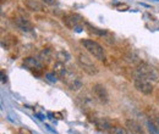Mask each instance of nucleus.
Segmentation results:
<instances>
[{"label": "nucleus", "mask_w": 159, "mask_h": 134, "mask_svg": "<svg viewBox=\"0 0 159 134\" xmlns=\"http://www.w3.org/2000/svg\"><path fill=\"white\" fill-rule=\"evenodd\" d=\"M81 44L87 50V53H89L94 58H97L99 61H105L107 60L105 51H104L103 46L100 45L99 43L92 40V39H82L81 40Z\"/></svg>", "instance_id": "obj_1"}, {"label": "nucleus", "mask_w": 159, "mask_h": 134, "mask_svg": "<svg viewBox=\"0 0 159 134\" xmlns=\"http://www.w3.org/2000/svg\"><path fill=\"white\" fill-rule=\"evenodd\" d=\"M77 62H79L80 67L88 75L91 76H94L98 73V67L97 65L92 61V58H89V56H87L86 54L81 53L77 55Z\"/></svg>", "instance_id": "obj_2"}, {"label": "nucleus", "mask_w": 159, "mask_h": 134, "mask_svg": "<svg viewBox=\"0 0 159 134\" xmlns=\"http://www.w3.org/2000/svg\"><path fill=\"white\" fill-rule=\"evenodd\" d=\"M134 78H144L148 80H157L158 76H157L154 68H152L147 65H141L134 71Z\"/></svg>", "instance_id": "obj_3"}, {"label": "nucleus", "mask_w": 159, "mask_h": 134, "mask_svg": "<svg viewBox=\"0 0 159 134\" xmlns=\"http://www.w3.org/2000/svg\"><path fill=\"white\" fill-rule=\"evenodd\" d=\"M134 85L139 93H142L144 95H149L153 93L152 80H148L144 78H134Z\"/></svg>", "instance_id": "obj_4"}, {"label": "nucleus", "mask_w": 159, "mask_h": 134, "mask_svg": "<svg viewBox=\"0 0 159 134\" xmlns=\"http://www.w3.org/2000/svg\"><path fill=\"white\" fill-rule=\"evenodd\" d=\"M64 82L69 87V89H71V90H79V89L82 88V85H83L82 79L76 73H74L71 71H69V73L64 78Z\"/></svg>", "instance_id": "obj_5"}, {"label": "nucleus", "mask_w": 159, "mask_h": 134, "mask_svg": "<svg viewBox=\"0 0 159 134\" xmlns=\"http://www.w3.org/2000/svg\"><path fill=\"white\" fill-rule=\"evenodd\" d=\"M92 92H93V94H94V97L97 99V100H99L100 102H103V104H107L108 101H109V94H108V90H107V88L103 85V84H94L93 87H92Z\"/></svg>", "instance_id": "obj_6"}, {"label": "nucleus", "mask_w": 159, "mask_h": 134, "mask_svg": "<svg viewBox=\"0 0 159 134\" xmlns=\"http://www.w3.org/2000/svg\"><path fill=\"white\" fill-rule=\"evenodd\" d=\"M23 66L27 67L28 70L36 72V73L40 72L44 68L43 62L40 61L39 58H26L23 60Z\"/></svg>", "instance_id": "obj_7"}, {"label": "nucleus", "mask_w": 159, "mask_h": 134, "mask_svg": "<svg viewBox=\"0 0 159 134\" xmlns=\"http://www.w3.org/2000/svg\"><path fill=\"white\" fill-rule=\"evenodd\" d=\"M91 121L98 127V129H100V131H109L113 127L110 121L108 118H105V117H96V116H93V118H91Z\"/></svg>", "instance_id": "obj_8"}, {"label": "nucleus", "mask_w": 159, "mask_h": 134, "mask_svg": "<svg viewBox=\"0 0 159 134\" xmlns=\"http://www.w3.org/2000/svg\"><path fill=\"white\" fill-rule=\"evenodd\" d=\"M14 23L22 32H31L33 29L32 23L27 19H25V17H16V19H14Z\"/></svg>", "instance_id": "obj_9"}, {"label": "nucleus", "mask_w": 159, "mask_h": 134, "mask_svg": "<svg viewBox=\"0 0 159 134\" xmlns=\"http://www.w3.org/2000/svg\"><path fill=\"white\" fill-rule=\"evenodd\" d=\"M81 21H82V19L80 17L79 15H72V14H71V15H67V16L64 17L65 24H66L67 27H70V28H77Z\"/></svg>", "instance_id": "obj_10"}, {"label": "nucleus", "mask_w": 159, "mask_h": 134, "mask_svg": "<svg viewBox=\"0 0 159 134\" xmlns=\"http://www.w3.org/2000/svg\"><path fill=\"white\" fill-rule=\"evenodd\" d=\"M25 5H26L27 9L31 10V11H36V12L44 11V6H43V4L39 2L38 0H25Z\"/></svg>", "instance_id": "obj_11"}, {"label": "nucleus", "mask_w": 159, "mask_h": 134, "mask_svg": "<svg viewBox=\"0 0 159 134\" xmlns=\"http://www.w3.org/2000/svg\"><path fill=\"white\" fill-rule=\"evenodd\" d=\"M57 76L59 77V78H65L66 77V75L69 73V70L66 68V66H65V63L64 62H60V61H58L55 65H54V71H53Z\"/></svg>", "instance_id": "obj_12"}, {"label": "nucleus", "mask_w": 159, "mask_h": 134, "mask_svg": "<svg viewBox=\"0 0 159 134\" xmlns=\"http://www.w3.org/2000/svg\"><path fill=\"white\" fill-rule=\"evenodd\" d=\"M126 126L129 127L130 132H132V133H135V134H144V131H143L142 126H141V124H139L136 121L127 119V121H126Z\"/></svg>", "instance_id": "obj_13"}, {"label": "nucleus", "mask_w": 159, "mask_h": 134, "mask_svg": "<svg viewBox=\"0 0 159 134\" xmlns=\"http://www.w3.org/2000/svg\"><path fill=\"white\" fill-rule=\"evenodd\" d=\"M42 62H49L52 58H53V51L50 49H43L39 53V56H38Z\"/></svg>", "instance_id": "obj_14"}, {"label": "nucleus", "mask_w": 159, "mask_h": 134, "mask_svg": "<svg viewBox=\"0 0 159 134\" xmlns=\"http://www.w3.org/2000/svg\"><path fill=\"white\" fill-rule=\"evenodd\" d=\"M57 58H58V61L65 63V62L70 61L71 56H70V54L66 50H60V51H58V54H57Z\"/></svg>", "instance_id": "obj_15"}, {"label": "nucleus", "mask_w": 159, "mask_h": 134, "mask_svg": "<svg viewBox=\"0 0 159 134\" xmlns=\"http://www.w3.org/2000/svg\"><path fill=\"white\" fill-rule=\"evenodd\" d=\"M79 100H81V104H80V106H81L82 109H83V107H84V109H86V107H91V106H92V102H93L91 97H88V96H86V95H84V96H80Z\"/></svg>", "instance_id": "obj_16"}, {"label": "nucleus", "mask_w": 159, "mask_h": 134, "mask_svg": "<svg viewBox=\"0 0 159 134\" xmlns=\"http://www.w3.org/2000/svg\"><path fill=\"white\" fill-rule=\"evenodd\" d=\"M111 132H113V134H129L124 127H114L111 129Z\"/></svg>", "instance_id": "obj_17"}, {"label": "nucleus", "mask_w": 159, "mask_h": 134, "mask_svg": "<svg viewBox=\"0 0 159 134\" xmlns=\"http://www.w3.org/2000/svg\"><path fill=\"white\" fill-rule=\"evenodd\" d=\"M91 28V32L98 34V36H104L107 34V31H103V29H99V28H96V27H89Z\"/></svg>", "instance_id": "obj_18"}, {"label": "nucleus", "mask_w": 159, "mask_h": 134, "mask_svg": "<svg viewBox=\"0 0 159 134\" xmlns=\"http://www.w3.org/2000/svg\"><path fill=\"white\" fill-rule=\"evenodd\" d=\"M45 77H47V79H48V80L54 82V83H55V82L58 80V78H59V77L57 76L54 72H52V73H47V75H45Z\"/></svg>", "instance_id": "obj_19"}, {"label": "nucleus", "mask_w": 159, "mask_h": 134, "mask_svg": "<svg viewBox=\"0 0 159 134\" xmlns=\"http://www.w3.org/2000/svg\"><path fill=\"white\" fill-rule=\"evenodd\" d=\"M19 134H32V132H31L30 129H27V128L21 127L20 129H19Z\"/></svg>", "instance_id": "obj_20"}, {"label": "nucleus", "mask_w": 159, "mask_h": 134, "mask_svg": "<svg viewBox=\"0 0 159 134\" xmlns=\"http://www.w3.org/2000/svg\"><path fill=\"white\" fill-rule=\"evenodd\" d=\"M43 1L48 5H55L57 4V0H43Z\"/></svg>", "instance_id": "obj_21"}, {"label": "nucleus", "mask_w": 159, "mask_h": 134, "mask_svg": "<svg viewBox=\"0 0 159 134\" xmlns=\"http://www.w3.org/2000/svg\"><path fill=\"white\" fill-rule=\"evenodd\" d=\"M1 80H2V83L6 82V76H4V72L2 71H1Z\"/></svg>", "instance_id": "obj_22"}, {"label": "nucleus", "mask_w": 159, "mask_h": 134, "mask_svg": "<svg viewBox=\"0 0 159 134\" xmlns=\"http://www.w3.org/2000/svg\"><path fill=\"white\" fill-rule=\"evenodd\" d=\"M157 1H159V0H157Z\"/></svg>", "instance_id": "obj_23"}]
</instances>
